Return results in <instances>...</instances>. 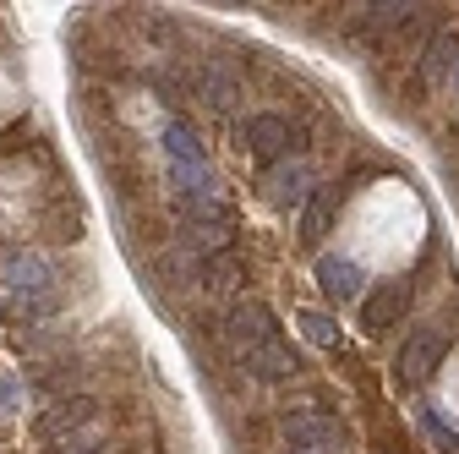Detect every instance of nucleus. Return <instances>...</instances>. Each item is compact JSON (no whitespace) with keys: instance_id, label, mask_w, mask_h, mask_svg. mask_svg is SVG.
Wrapping results in <instances>:
<instances>
[{"instance_id":"nucleus-1","label":"nucleus","mask_w":459,"mask_h":454,"mask_svg":"<svg viewBox=\"0 0 459 454\" xmlns=\"http://www.w3.org/2000/svg\"><path fill=\"white\" fill-rule=\"evenodd\" d=\"M224 339H230L241 356L257 351V345H268V339H279V334H273V312H268L263 301H236V307H230V318H224Z\"/></svg>"},{"instance_id":"nucleus-2","label":"nucleus","mask_w":459,"mask_h":454,"mask_svg":"<svg viewBox=\"0 0 459 454\" xmlns=\"http://www.w3.org/2000/svg\"><path fill=\"white\" fill-rule=\"evenodd\" d=\"M279 438H284V449H290V454H317V449L328 454L333 438H339V422H333V416H317V411H307V416H284Z\"/></svg>"},{"instance_id":"nucleus-3","label":"nucleus","mask_w":459,"mask_h":454,"mask_svg":"<svg viewBox=\"0 0 459 454\" xmlns=\"http://www.w3.org/2000/svg\"><path fill=\"white\" fill-rule=\"evenodd\" d=\"M405 312H411V285L405 279H383V285L367 296V307H361V323H367V334H383Z\"/></svg>"},{"instance_id":"nucleus-4","label":"nucleus","mask_w":459,"mask_h":454,"mask_svg":"<svg viewBox=\"0 0 459 454\" xmlns=\"http://www.w3.org/2000/svg\"><path fill=\"white\" fill-rule=\"evenodd\" d=\"M290 143H296V132H290L284 116H252L241 127V148L252 159H279V153H290Z\"/></svg>"},{"instance_id":"nucleus-5","label":"nucleus","mask_w":459,"mask_h":454,"mask_svg":"<svg viewBox=\"0 0 459 454\" xmlns=\"http://www.w3.org/2000/svg\"><path fill=\"white\" fill-rule=\"evenodd\" d=\"M443 351H448V339H443V328H416L411 339H405V378L411 383H421V378H432L437 372V362H443Z\"/></svg>"},{"instance_id":"nucleus-6","label":"nucleus","mask_w":459,"mask_h":454,"mask_svg":"<svg viewBox=\"0 0 459 454\" xmlns=\"http://www.w3.org/2000/svg\"><path fill=\"white\" fill-rule=\"evenodd\" d=\"M307 187H312V170H307V164L268 170V176H263V197H268L273 208H301V203H307Z\"/></svg>"},{"instance_id":"nucleus-7","label":"nucleus","mask_w":459,"mask_h":454,"mask_svg":"<svg viewBox=\"0 0 459 454\" xmlns=\"http://www.w3.org/2000/svg\"><path fill=\"white\" fill-rule=\"evenodd\" d=\"M241 367H247L252 378H263V383H284V378L296 372V351L284 345V339H268V345H257V351L241 356Z\"/></svg>"},{"instance_id":"nucleus-8","label":"nucleus","mask_w":459,"mask_h":454,"mask_svg":"<svg viewBox=\"0 0 459 454\" xmlns=\"http://www.w3.org/2000/svg\"><path fill=\"white\" fill-rule=\"evenodd\" d=\"M317 285H323V296L339 307V301H356L361 296V268L351 263V258H323L317 263Z\"/></svg>"},{"instance_id":"nucleus-9","label":"nucleus","mask_w":459,"mask_h":454,"mask_svg":"<svg viewBox=\"0 0 459 454\" xmlns=\"http://www.w3.org/2000/svg\"><path fill=\"white\" fill-rule=\"evenodd\" d=\"M93 416H99V406L88 400V394H77V400H61L55 411H44L39 432H44V438H55V432H77V427H88Z\"/></svg>"},{"instance_id":"nucleus-10","label":"nucleus","mask_w":459,"mask_h":454,"mask_svg":"<svg viewBox=\"0 0 459 454\" xmlns=\"http://www.w3.org/2000/svg\"><path fill=\"white\" fill-rule=\"evenodd\" d=\"M0 274H6L12 291H39L44 285V263L33 252H6V258H0Z\"/></svg>"},{"instance_id":"nucleus-11","label":"nucleus","mask_w":459,"mask_h":454,"mask_svg":"<svg viewBox=\"0 0 459 454\" xmlns=\"http://www.w3.org/2000/svg\"><path fill=\"white\" fill-rule=\"evenodd\" d=\"M197 93L208 99V109H230V104H236V99H241V83H236V77H224V72H213V66H208V72H203V83H197Z\"/></svg>"},{"instance_id":"nucleus-12","label":"nucleus","mask_w":459,"mask_h":454,"mask_svg":"<svg viewBox=\"0 0 459 454\" xmlns=\"http://www.w3.org/2000/svg\"><path fill=\"white\" fill-rule=\"evenodd\" d=\"M328 214H333V197H328V192H312V197L301 203V236H307V241H323Z\"/></svg>"},{"instance_id":"nucleus-13","label":"nucleus","mask_w":459,"mask_h":454,"mask_svg":"<svg viewBox=\"0 0 459 454\" xmlns=\"http://www.w3.org/2000/svg\"><path fill=\"white\" fill-rule=\"evenodd\" d=\"M454 66H459V39H454V33H443V39L432 44V55H427V77L437 83V77H448Z\"/></svg>"},{"instance_id":"nucleus-14","label":"nucleus","mask_w":459,"mask_h":454,"mask_svg":"<svg viewBox=\"0 0 459 454\" xmlns=\"http://www.w3.org/2000/svg\"><path fill=\"white\" fill-rule=\"evenodd\" d=\"M301 328H307V339H312V345H339V334H333V323L317 312V307H307L301 312Z\"/></svg>"},{"instance_id":"nucleus-15","label":"nucleus","mask_w":459,"mask_h":454,"mask_svg":"<svg viewBox=\"0 0 459 454\" xmlns=\"http://www.w3.org/2000/svg\"><path fill=\"white\" fill-rule=\"evenodd\" d=\"M61 454H104V449H99V443H66Z\"/></svg>"},{"instance_id":"nucleus-16","label":"nucleus","mask_w":459,"mask_h":454,"mask_svg":"<svg viewBox=\"0 0 459 454\" xmlns=\"http://www.w3.org/2000/svg\"><path fill=\"white\" fill-rule=\"evenodd\" d=\"M328 454H333V449H328Z\"/></svg>"}]
</instances>
